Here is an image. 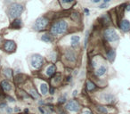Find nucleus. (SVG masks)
I'll return each instance as SVG.
<instances>
[{
	"mask_svg": "<svg viewBox=\"0 0 130 114\" xmlns=\"http://www.w3.org/2000/svg\"><path fill=\"white\" fill-rule=\"evenodd\" d=\"M38 104L44 105V104H45V101H43V100H38Z\"/></svg>",
	"mask_w": 130,
	"mask_h": 114,
	"instance_id": "nucleus-35",
	"label": "nucleus"
},
{
	"mask_svg": "<svg viewBox=\"0 0 130 114\" xmlns=\"http://www.w3.org/2000/svg\"><path fill=\"white\" fill-rule=\"evenodd\" d=\"M84 114H94V113H93V112L91 111V110H86L85 112H84Z\"/></svg>",
	"mask_w": 130,
	"mask_h": 114,
	"instance_id": "nucleus-37",
	"label": "nucleus"
},
{
	"mask_svg": "<svg viewBox=\"0 0 130 114\" xmlns=\"http://www.w3.org/2000/svg\"><path fill=\"white\" fill-rule=\"evenodd\" d=\"M67 80H68V81H71V76H69V77H68Z\"/></svg>",
	"mask_w": 130,
	"mask_h": 114,
	"instance_id": "nucleus-43",
	"label": "nucleus"
},
{
	"mask_svg": "<svg viewBox=\"0 0 130 114\" xmlns=\"http://www.w3.org/2000/svg\"><path fill=\"white\" fill-rule=\"evenodd\" d=\"M41 40L45 43H51L53 41V38L50 34H43L41 36Z\"/></svg>",
	"mask_w": 130,
	"mask_h": 114,
	"instance_id": "nucleus-18",
	"label": "nucleus"
},
{
	"mask_svg": "<svg viewBox=\"0 0 130 114\" xmlns=\"http://www.w3.org/2000/svg\"><path fill=\"white\" fill-rule=\"evenodd\" d=\"M61 80V75L60 73H57V74L54 76V82L55 84H58L60 83V81Z\"/></svg>",
	"mask_w": 130,
	"mask_h": 114,
	"instance_id": "nucleus-25",
	"label": "nucleus"
},
{
	"mask_svg": "<svg viewBox=\"0 0 130 114\" xmlns=\"http://www.w3.org/2000/svg\"><path fill=\"white\" fill-rule=\"evenodd\" d=\"M68 29V23L64 20H59L55 22L51 27V34L53 36H60L64 34Z\"/></svg>",
	"mask_w": 130,
	"mask_h": 114,
	"instance_id": "nucleus-1",
	"label": "nucleus"
},
{
	"mask_svg": "<svg viewBox=\"0 0 130 114\" xmlns=\"http://www.w3.org/2000/svg\"><path fill=\"white\" fill-rule=\"evenodd\" d=\"M110 0H103V3H104V4H110Z\"/></svg>",
	"mask_w": 130,
	"mask_h": 114,
	"instance_id": "nucleus-39",
	"label": "nucleus"
},
{
	"mask_svg": "<svg viewBox=\"0 0 130 114\" xmlns=\"http://www.w3.org/2000/svg\"><path fill=\"white\" fill-rule=\"evenodd\" d=\"M64 59L70 63H74L77 60V54L71 49H68L64 54Z\"/></svg>",
	"mask_w": 130,
	"mask_h": 114,
	"instance_id": "nucleus-7",
	"label": "nucleus"
},
{
	"mask_svg": "<svg viewBox=\"0 0 130 114\" xmlns=\"http://www.w3.org/2000/svg\"><path fill=\"white\" fill-rule=\"evenodd\" d=\"M74 2V0H61V3L62 5H67V4H71Z\"/></svg>",
	"mask_w": 130,
	"mask_h": 114,
	"instance_id": "nucleus-27",
	"label": "nucleus"
},
{
	"mask_svg": "<svg viewBox=\"0 0 130 114\" xmlns=\"http://www.w3.org/2000/svg\"><path fill=\"white\" fill-rule=\"evenodd\" d=\"M125 10H126V12H130V4L126 5V8H125Z\"/></svg>",
	"mask_w": 130,
	"mask_h": 114,
	"instance_id": "nucleus-34",
	"label": "nucleus"
},
{
	"mask_svg": "<svg viewBox=\"0 0 130 114\" xmlns=\"http://www.w3.org/2000/svg\"><path fill=\"white\" fill-rule=\"evenodd\" d=\"M65 109L71 112H78L80 110V105L76 100H70L65 105Z\"/></svg>",
	"mask_w": 130,
	"mask_h": 114,
	"instance_id": "nucleus-6",
	"label": "nucleus"
},
{
	"mask_svg": "<svg viewBox=\"0 0 130 114\" xmlns=\"http://www.w3.org/2000/svg\"><path fill=\"white\" fill-rule=\"evenodd\" d=\"M20 108H18V107H15V108H14V110H13V111H14V112H19V111H20Z\"/></svg>",
	"mask_w": 130,
	"mask_h": 114,
	"instance_id": "nucleus-38",
	"label": "nucleus"
},
{
	"mask_svg": "<svg viewBox=\"0 0 130 114\" xmlns=\"http://www.w3.org/2000/svg\"><path fill=\"white\" fill-rule=\"evenodd\" d=\"M84 13H85V14L87 15V16H89V15H90V11H89L87 8H85V9H84Z\"/></svg>",
	"mask_w": 130,
	"mask_h": 114,
	"instance_id": "nucleus-31",
	"label": "nucleus"
},
{
	"mask_svg": "<svg viewBox=\"0 0 130 114\" xmlns=\"http://www.w3.org/2000/svg\"><path fill=\"white\" fill-rule=\"evenodd\" d=\"M6 113L7 114H12L13 112V109L12 108V107H6Z\"/></svg>",
	"mask_w": 130,
	"mask_h": 114,
	"instance_id": "nucleus-28",
	"label": "nucleus"
},
{
	"mask_svg": "<svg viewBox=\"0 0 130 114\" xmlns=\"http://www.w3.org/2000/svg\"><path fill=\"white\" fill-rule=\"evenodd\" d=\"M38 110H39V111L41 112L42 114H45V110H44L43 108H42V107H38Z\"/></svg>",
	"mask_w": 130,
	"mask_h": 114,
	"instance_id": "nucleus-33",
	"label": "nucleus"
},
{
	"mask_svg": "<svg viewBox=\"0 0 130 114\" xmlns=\"http://www.w3.org/2000/svg\"><path fill=\"white\" fill-rule=\"evenodd\" d=\"M22 20H21V19H18V18L14 19V21H13V22H12V24H11V27L13 28V29H21V28H22Z\"/></svg>",
	"mask_w": 130,
	"mask_h": 114,
	"instance_id": "nucleus-16",
	"label": "nucleus"
},
{
	"mask_svg": "<svg viewBox=\"0 0 130 114\" xmlns=\"http://www.w3.org/2000/svg\"><path fill=\"white\" fill-rule=\"evenodd\" d=\"M0 86H1V87H2V89L5 92H10V91L12 90V88H13L12 84L6 79L3 80V81L1 82V84H0Z\"/></svg>",
	"mask_w": 130,
	"mask_h": 114,
	"instance_id": "nucleus-12",
	"label": "nucleus"
},
{
	"mask_svg": "<svg viewBox=\"0 0 130 114\" xmlns=\"http://www.w3.org/2000/svg\"><path fill=\"white\" fill-rule=\"evenodd\" d=\"M45 114H53V112H51V111H49V110H45Z\"/></svg>",
	"mask_w": 130,
	"mask_h": 114,
	"instance_id": "nucleus-42",
	"label": "nucleus"
},
{
	"mask_svg": "<svg viewBox=\"0 0 130 114\" xmlns=\"http://www.w3.org/2000/svg\"><path fill=\"white\" fill-rule=\"evenodd\" d=\"M6 107H7L6 103H1V104H0V109H1V110L4 109V108H6Z\"/></svg>",
	"mask_w": 130,
	"mask_h": 114,
	"instance_id": "nucleus-32",
	"label": "nucleus"
},
{
	"mask_svg": "<svg viewBox=\"0 0 130 114\" xmlns=\"http://www.w3.org/2000/svg\"><path fill=\"white\" fill-rule=\"evenodd\" d=\"M107 71H108V69H107L106 66L101 65L97 70H95V71H94V75H95L96 77H98V78H100V77L104 76V75L106 74Z\"/></svg>",
	"mask_w": 130,
	"mask_h": 114,
	"instance_id": "nucleus-11",
	"label": "nucleus"
},
{
	"mask_svg": "<svg viewBox=\"0 0 130 114\" xmlns=\"http://www.w3.org/2000/svg\"><path fill=\"white\" fill-rule=\"evenodd\" d=\"M99 2H101V0H94L93 3H94V4H97V3H99Z\"/></svg>",
	"mask_w": 130,
	"mask_h": 114,
	"instance_id": "nucleus-41",
	"label": "nucleus"
},
{
	"mask_svg": "<svg viewBox=\"0 0 130 114\" xmlns=\"http://www.w3.org/2000/svg\"><path fill=\"white\" fill-rule=\"evenodd\" d=\"M80 43V37L78 35H73L71 38V45L72 48H76L77 46L79 45Z\"/></svg>",
	"mask_w": 130,
	"mask_h": 114,
	"instance_id": "nucleus-13",
	"label": "nucleus"
},
{
	"mask_svg": "<svg viewBox=\"0 0 130 114\" xmlns=\"http://www.w3.org/2000/svg\"><path fill=\"white\" fill-rule=\"evenodd\" d=\"M55 71H56V66L54 64L49 65L46 68V70H45V73H46V75L48 77H53L54 75V73H55Z\"/></svg>",
	"mask_w": 130,
	"mask_h": 114,
	"instance_id": "nucleus-14",
	"label": "nucleus"
},
{
	"mask_svg": "<svg viewBox=\"0 0 130 114\" xmlns=\"http://www.w3.org/2000/svg\"><path fill=\"white\" fill-rule=\"evenodd\" d=\"M77 95H78V91H77V90H74V91L72 92V96H73V97H76Z\"/></svg>",
	"mask_w": 130,
	"mask_h": 114,
	"instance_id": "nucleus-36",
	"label": "nucleus"
},
{
	"mask_svg": "<svg viewBox=\"0 0 130 114\" xmlns=\"http://www.w3.org/2000/svg\"><path fill=\"white\" fill-rule=\"evenodd\" d=\"M29 94H30L34 99H38V97H39L38 93L37 92L36 89H34V88H31L30 90H29Z\"/></svg>",
	"mask_w": 130,
	"mask_h": 114,
	"instance_id": "nucleus-23",
	"label": "nucleus"
},
{
	"mask_svg": "<svg viewBox=\"0 0 130 114\" xmlns=\"http://www.w3.org/2000/svg\"><path fill=\"white\" fill-rule=\"evenodd\" d=\"M96 86L94 83H93L91 80H87V90L88 91V92H92V91H94V89H95Z\"/></svg>",
	"mask_w": 130,
	"mask_h": 114,
	"instance_id": "nucleus-20",
	"label": "nucleus"
},
{
	"mask_svg": "<svg viewBox=\"0 0 130 114\" xmlns=\"http://www.w3.org/2000/svg\"><path fill=\"white\" fill-rule=\"evenodd\" d=\"M4 74L7 78H12V77H13V71L10 68H6V69L4 70Z\"/></svg>",
	"mask_w": 130,
	"mask_h": 114,
	"instance_id": "nucleus-22",
	"label": "nucleus"
},
{
	"mask_svg": "<svg viewBox=\"0 0 130 114\" xmlns=\"http://www.w3.org/2000/svg\"><path fill=\"white\" fill-rule=\"evenodd\" d=\"M54 92H55V89H54V87H51V88L49 89V94H50L51 95H53V94H54Z\"/></svg>",
	"mask_w": 130,
	"mask_h": 114,
	"instance_id": "nucleus-30",
	"label": "nucleus"
},
{
	"mask_svg": "<svg viewBox=\"0 0 130 114\" xmlns=\"http://www.w3.org/2000/svg\"><path fill=\"white\" fill-rule=\"evenodd\" d=\"M16 49V44L13 40H6L4 43V50L7 53L14 52Z\"/></svg>",
	"mask_w": 130,
	"mask_h": 114,
	"instance_id": "nucleus-8",
	"label": "nucleus"
},
{
	"mask_svg": "<svg viewBox=\"0 0 130 114\" xmlns=\"http://www.w3.org/2000/svg\"><path fill=\"white\" fill-rule=\"evenodd\" d=\"M40 92H41L42 95H45L49 93V87L46 83H42L40 84Z\"/></svg>",
	"mask_w": 130,
	"mask_h": 114,
	"instance_id": "nucleus-17",
	"label": "nucleus"
},
{
	"mask_svg": "<svg viewBox=\"0 0 130 114\" xmlns=\"http://www.w3.org/2000/svg\"><path fill=\"white\" fill-rule=\"evenodd\" d=\"M96 110H97V111L100 114H108L109 112L108 109L105 106H103V105H97L96 106Z\"/></svg>",
	"mask_w": 130,
	"mask_h": 114,
	"instance_id": "nucleus-19",
	"label": "nucleus"
},
{
	"mask_svg": "<svg viewBox=\"0 0 130 114\" xmlns=\"http://www.w3.org/2000/svg\"><path fill=\"white\" fill-rule=\"evenodd\" d=\"M90 1H91V2L93 3V2H94V0H90Z\"/></svg>",
	"mask_w": 130,
	"mask_h": 114,
	"instance_id": "nucleus-44",
	"label": "nucleus"
},
{
	"mask_svg": "<svg viewBox=\"0 0 130 114\" xmlns=\"http://www.w3.org/2000/svg\"><path fill=\"white\" fill-rule=\"evenodd\" d=\"M100 19H101L102 22H103V23H108V22H110V17H109V15L107 14V13L103 14L101 17H100Z\"/></svg>",
	"mask_w": 130,
	"mask_h": 114,
	"instance_id": "nucleus-24",
	"label": "nucleus"
},
{
	"mask_svg": "<svg viewBox=\"0 0 130 114\" xmlns=\"http://www.w3.org/2000/svg\"><path fill=\"white\" fill-rule=\"evenodd\" d=\"M30 64L34 69L38 70L43 66L44 64V58L41 54H35L31 56L30 59Z\"/></svg>",
	"mask_w": 130,
	"mask_h": 114,
	"instance_id": "nucleus-5",
	"label": "nucleus"
},
{
	"mask_svg": "<svg viewBox=\"0 0 130 114\" xmlns=\"http://www.w3.org/2000/svg\"><path fill=\"white\" fill-rule=\"evenodd\" d=\"M107 59L109 60V62H112L114 60H115V57H116V52L114 49H110V50L107 52Z\"/></svg>",
	"mask_w": 130,
	"mask_h": 114,
	"instance_id": "nucleus-15",
	"label": "nucleus"
},
{
	"mask_svg": "<svg viewBox=\"0 0 130 114\" xmlns=\"http://www.w3.org/2000/svg\"><path fill=\"white\" fill-rule=\"evenodd\" d=\"M8 99H9V102H11V103H13V102H15V100L13 99V98H12V97H8Z\"/></svg>",
	"mask_w": 130,
	"mask_h": 114,
	"instance_id": "nucleus-40",
	"label": "nucleus"
},
{
	"mask_svg": "<svg viewBox=\"0 0 130 114\" xmlns=\"http://www.w3.org/2000/svg\"><path fill=\"white\" fill-rule=\"evenodd\" d=\"M100 99L103 102L107 103H111L112 102H114L115 100V96L114 94H112L111 93H103L100 95Z\"/></svg>",
	"mask_w": 130,
	"mask_h": 114,
	"instance_id": "nucleus-9",
	"label": "nucleus"
},
{
	"mask_svg": "<svg viewBox=\"0 0 130 114\" xmlns=\"http://www.w3.org/2000/svg\"><path fill=\"white\" fill-rule=\"evenodd\" d=\"M87 43H88V32H87V34L85 36V39H84V47L85 48H87Z\"/></svg>",
	"mask_w": 130,
	"mask_h": 114,
	"instance_id": "nucleus-26",
	"label": "nucleus"
},
{
	"mask_svg": "<svg viewBox=\"0 0 130 114\" xmlns=\"http://www.w3.org/2000/svg\"><path fill=\"white\" fill-rule=\"evenodd\" d=\"M119 28L124 33H127L130 31V22L126 19H123L121 20L120 23H119Z\"/></svg>",
	"mask_w": 130,
	"mask_h": 114,
	"instance_id": "nucleus-10",
	"label": "nucleus"
},
{
	"mask_svg": "<svg viewBox=\"0 0 130 114\" xmlns=\"http://www.w3.org/2000/svg\"><path fill=\"white\" fill-rule=\"evenodd\" d=\"M103 36H104L105 39L110 43L116 42L119 40V35H118L117 31L112 28H109V29H105L104 32H103Z\"/></svg>",
	"mask_w": 130,
	"mask_h": 114,
	"instance_id": "nucleus-4",
	"label": "nucleus"
},
{
	"mask_svg": "<svg viewBox=\"0 0 130 114\" xmlns=\"http://www.w3.org/2000/svg\"><path fill=\"white\" fill-rule=\"evenodd\" d=\"M24 11V6L22 4L19 3H13L11 6L8 7L7 9V13L9 18L11 19H17L21 16L22 13Z\"/></svg>",
	"mask_w": 130,
	"mask_h": 114,
	"instance_id": "nucleus-2",
	"label": "nucleus"
},
{
	"mask_svg": "<svg viewBox=\"0 0 130 114\" xmlns=\"http://www.w3.org/2000/svg\"><path fill=\"white\" fill-rule=\"evenodd\" d=\"M67 97H68V94H66V93H64V94H62L61 95H60L59 98H58V103L62 104V103H66V101H67Z\"/></svg>",
	"mask_w": 130,
	"mask_h": 114,
	"instance_id": "nucleus-21",
	"label": "nucleus"
},
{
	"mask_svg": "<svg viewBox=\"0 0 130 114\" xmlns=\"http://www.w3.org/2000/svg\"><path fill=\"white\" fill-rule=\"evenodd\" d=\"M109 6V4H104V3H103V4H101L99 6V9H104V8H107Z\"/></svg>",
	"mask_w": 130,
	"mask_h": 114,
	"instance_id": "nucleus-29",
	"label": "nucleus"
},
{
	"mask_svg": "<svg viewBox=\"0 0 130 114\" xmlns=\"http://www.w3.org/2000/svg\"><path fill=\"white\" fill-rule=\"evenodd\" d=\"M49 24V20L45 16H41V17H38L36 21H35L34 24H33V27L32 29H34L35 31H42V30H45V28L48 26Z\"/></svg>",
	"mask_w": 130,
	"mask_h": 114,
	"instance_id": "nucleus-3",
	"label": "nucleus"
}]
</instances>
